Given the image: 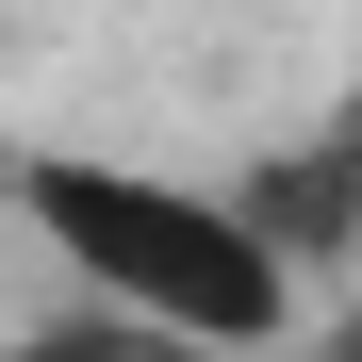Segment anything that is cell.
I'll return each mask as SVG.
<instances>
[{
  "label": "cell",
  "mask_w": 362,
  "mask_h": 362,
  "mask_svg": "<svg viewBox=\"0 0 362 362\" xmlns=\"http://www.w3.org/2000/svg\"><path fill=\"white\" fill-rule=\"evenodd\" d=\"M17 214L83 264V296L198 329L214 362L296 346V264H280L230 198H198V181H148V165H99V148H33V165H17Z\"/></svg>",
  "instance_id": "6da1fadb"
},
{
  "label": "cell",
  "mask_w": 362,
  "mask_h": 362,
  "mask_svg": "<svg viewBox=\"0 0 362 362\" xmlns=\"http://www.w3.org/2000/svg\"><path fill=\"white\" fill-rule=\"evenodd\" d=\"M230 214L264 230V247L296 264V280H329L346 247H362V99L329 115V132H296V148H264L247 181H230Z\"/></svg>",
  "instance_id": "7a4b0ae2"
},
{
  "label": "cell",
  "mask_w": 362,
  "mask_h": 362,
  "mask_svg": "<svg viewBox=\"0 0 362 362\" xmlns=\"http://www.w3.org/2000/svg\"><path fill=\"white\" fill-rule=\"evenodd\" d=\"M0 362H214V346H198V329H165V313H115V296H83V313L17 329Z\"/></svg>",
  "instance_id": "3957f363"
},
{
  "label": "cell",
  "mask_w": 362,
  "mask_h": 362,
  "mask_svg": "<svg viewBox=\"0 0 362 362\" xmlns=\"http://www.w3.org/2000/svg\"><path fill=\"white\" fill-rule=\"evenodd\" d=\"M313 362H362V313H329V329H313Z\"/></svg>",
  "instance_id": "277c9868"
},
{
  "label": "cell",
  "mask_w": 362,
  "mask_h": 362,
  "mask_svg": "<svg viewBox=\"0 0 362 362\" xmlns=\"http://www.w3.org/2000/svg\"><path fill=\"white\" fill-rule=\"evenodd\" d=\"M0 49H17V17H0Z\"/></svg>",
  "instance_id": "5b68a950"
}]
</instances>
